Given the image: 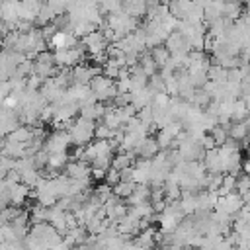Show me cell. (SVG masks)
<instances>
[{
  "mask_svg": "<svg viewBox=\"0 0 250 250\" xmlns=\"http://www.w3.org/2000/svg\"><path fill=\"white\" fill-rule=\"evenodd\" d=\"M94 127H96V121L86 119V117H78L76 121H68L64 125V131L68 133L70 143H74L78 146H86L94 137Z\"/></svg>",
  "mask_w": 250,
  "mask_h": 250,
  "instance_id": "obj_1",
  "label": "cell"
},
{
  "mask_svg": "<svg viewBox=\"0 0 250 250\" xmlns=\"http://www.w3.org/2000/svg\"><path fill=\"white\" fill-rule=\"evenodd\" d=\"M70 145V137L66 131L62 129H55L51 131L49 135H45V141H43V150L47 154H55V152H66Z\"/></svg>",
  "mask_w": 250,
  "mask_h": 250,
  "instance_id": "obj_2",
  "label": "cell"
},
{
  "mask_svg": "<svg viewBox=\"0 0 250 250\" xmlns=\"http://www.w3.org/2000/svg\"><path fill=\"white\" fill-rule=\"evenodd\" d=\"M164 47L168 49L170 55H188L191 51L189 39L184 37L180 31H170L168 37L164 39Z\"/></svg>",
  "mask_w": 250,
  "mask_h": 250,
  "instance_id": "obj_3",
  "label": "cell"
},
{
  "mask_svg": "<svg viewBox=\"0 0 250 250\" xmlns=\"http://www.w3.org/2000/svg\"><path fill=\"white\" fill-rule=\"evenodd\" d=\"M64 176H68L72 180L88 178L90 176V164L84 160H68L64 164Z\"/></svg>",
  "mask_w": 250,
  "mask_h": 250,
  "instance_id": "obj_4",
  "label": "cell"
},
{
  "mask_svg": "<svg viewBox=\"0 0 250 250\" xmlns=\"http://www.w3.org/2000/svg\"><path fill=\"white\" fill-rule=\"evenodd\" d=\"M47 43H49L55 51H57V49H68V47H74V45L78 43V37H74L70 31H55Z\"/></svg>",
  "mask_w": 250,
  "mask_h": 250,
  "instance_id": "obj_5",
  "label": "cell"
},
{
  "mask_svg": "<svg viewBox=\"0 0 250 250\" xmlns=\"http://www.w3.org/2000/svg\"><path fill=\"white\" fill-rule=\"evenodd\" d=\"M160 148H158V143H156V139L154 137H150V135H146L131 152L133 154H139L141 158H152L156 152H158Z\"/></svg>",
  "mask_w": 250,
  "mask_h": 250,
  "instance_id": "obj_6",
  "label": "cell"
},
{
  "mask_svg": "<svg viewBox=\"0 0 250 250\" xmlns=\"http://www.w3.org/2000/svg\"><path fill=\"white\" fill-rule=\"evenodd\" d=\"M8 195H10V203L16 205V207H20V205L27 199V195H29V188H27L25 184L18 182V184H14V186L8 188Z\"/></svg>",
  "mask_w": 250,
  "mask_h": 250,
  "instance_id": "obj_7",
  "label": "cell"
},
{
  "mask_svg": "<svg viewBox=\"0 0 250 250\" xmlns=\"http://www.w3.org/2000/svg\"><path fill=\"white\" fill-rule=\"evenodd\" d=\"M104 111H105V104H102V102H94V104H90V105H82V107H80V117L98 121V119H102Z\"/></svg>",
  "mask_w": 250,
  "mask_h": 250,
  "instance_id": "obj_8",
  "label": "cell"
},
{
  "mask_svg": "<svg viewBox=\"0 0 250 250\" xmlns=\"http://www.w3.org/2000/svg\"><path fill=\"white\" fill-rule=\"evenodd\" d=\"M246 135H248V117L242 119V121H230V125H229V139L240 141V139H246Z\"/></svg>",
  "mask_w": 250,
  "mask_h": 250,
  "instance_id": "obj_9",
  "label": "cell"
},
{
  "mask_svg": "<svg viewBox=\"0 0 250 250\" xmlns=\"http://www.w3.org/2000/svg\"><path fill=\"white\" fill-rule=\"evenodd\" d=\"M6 141H14V143H27L31 139V127L27 125H18L16 129H12L6 137Z\"/></svg>",
  "mask_w": 250,
  "mask_h": 250,
  "instance_id": "obj_10",
  "label": "cell"
},
{
  "mask_svg": "<svg viewBox=\"0 0 250 250\" xmlns=\"http://www.w3.org/2000/svg\"><path fill=\"white\" fill-rule=\"evenodd\" d=\"M133 162H135V154H133L131 150H127V152L121 150L119 154L111 156V166H109V168H115V170L119 172V170L127 168V166H133Z\"/></svg>",
  "mask_w": 250,
  "mask_h": 250,
  "instance_id": "obj_11",
  "label": "cell"
},
{
  "mask_svg": "<svg viewBox=\"0 0 250 250\" xmlns=\"http://www.w3.org/2000/svg\"><path fill=\"white\" fill-rule=\"evenodd\" d=\"M248 117V102L242 98H236L232 102V111H230V121H242Z\"/></svg>",
  "mask_w": 250,
  "mask_h": 250,
  "instance_id": "obj_12",
  "label": "cell"
},
{
  "mask_svg": "<svg viewBox=\"0 0 250 250\" xmlns=\"http://www.w3.org/2000/svg\"><path fill=\"white\" fill-rule=\"evenodd\" d=\"M150 57H152V61H154V64L158 66V68H162L168 61H170V53H168V49L164 47V45H156V47H150Z\"/></svg>",
  "mask_w": 250,
  "mask_h": 250,
  "instance_id": "obj_13",
  "label": "cell"
},
{
  "mask_svg": "<svg viewBox=\"0 0 250 250\" xmlns=\"http://www.w3.org/2000/svg\"><path fill=\"white\" fill-rule=\"evenodd\" d=\"M207 80L215 82V84H223L227 82V68H223L221 64H211L207 68Z\"/></svg>",
  "mask_w": 250,
  "mask_h": 250,
  "instance_id": "obj_14",
  "label": "cell"
},
{
  "mask_svg": "<svg viewBox=\"0 0 250 250\" xmlns=\"http://www.w3.org/2000/svg\"><path fill=\"white\" fill-rule=\"evenodd\" d=\"M135 186H137V184H133V182H117L115 186H111V193L117 195L119 199H127V197L133 193Z\"/></svg>",
  "mask_w": 250,
  "mask_h": 250,
  "instance_id": "obj_15",
  "label": "cell"
},
{
  "mask_svg": "<svg viewBox=\"0 0 250 250\" xmlns=\"http://www.w3.org/2000/svg\"><path fill=\"white\" fill-rule=\"evenodd\" d=\"M234 186H236V176H232V174H223L221 186H219L215 191H217V195H227V193L234 191Z\"/></svg>",
  "mask_w": 250,
  "mask_h": 250,
  "instance_id": "obj_16",
  "label": "cell"
},
{
  "mask_svg": "<svg viewBox=\"0 0 250 250\" xmlns=\"http://www.w3.org/2000/svg\"><path fill=\"white\" fill-rule=\"evenodd\" d=\"M209 135H211V139L215 141V145L219 146V145H223L227 139H229V131H227V127H223V125H215L211 131H209Z\"/></svg>",
  "mask_w": 250,
  "mask_h": 250,
  "instance_id": "obj_17",
  "label": "cell"
},
{
  "mask_svg": "<svg viewBox=\"0 0 250 250\" xmlns=\"http://www.w3.org/2000/svg\"><path fill=\"white\" fill-rule=\"evenodd\" d=\"M111 156L113 154H100L90 162V168H100V170H107L111 166Z\"/></svg>",
  "mask_w": 250,
  "mask_h": 250,
  "instance_id": "obj_18",
  "label": "cell"
},
{
  "mask_svg": "<svg viewBox=\"0 0 250 250\" xmlns=\"http://www.w3.org/2000/svg\"><path fill=\"white\" fill-rule=\"evenodd\" d=\"M92 193H94V195H96V197H98V199L104 203V201H105V199L111 195V186H107V184L104 182V184H100V186H98V188H96Z\"/></svg>",
  "mask_w": 250,
  "mask_h": 250,
  "instance_id": "obj_19",
  "label": "cell"
},
{
  "mask_svg": "<svg viewBox=\"0 0 250 250\" xmlns=\"http://www.w3.org/2000/svg\"><path fill=\"white\" fill-rule=\"evenodd\" d=\"M104 182H105L107 186H115V184L119 182V172H117L115 168H107V170H105V176H104Z\"/></svg>",
  "mask_w": 250,
  "mask_h": 250,
  "instance_id": "obj_20",
  "label": "cell"
}]
</instances>
